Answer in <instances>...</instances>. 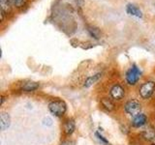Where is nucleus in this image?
Instances as JSON below:
<instances>
[{"mask_svg":"<svg viewBox=\"0 0 155 145\" xmlns=\"http://www.w3.org/2000/svg\"><path fill=\"white\" fill-rule=\"evenodd\" d=\"M48 110L51 111V113H52L56 117H61L65 114L67 110V105L65 104L64 101L61 100H55L52 101L48 104Z\"/></svg>","mask_w":155,"mask_h":145,"instance_id":"1","label":"nucleus"},{"mask_svg":"<svg viewBox=\"0 0 155 145\" xmlns=\"http://www.w3.org/2000/svg\"><path fill=\"white\" fill-rule=\"evenodd\" d=\"M140 76H142V72H140V68L137 65L133 64L126 72V81L129 85H135L138 83Z\"/></svg>","mask_w":155,"mask_h":145,"instance_id":"2","label":"nucleus"},{"mask_svg":"<svg viewBox=\"0 0 155 145\" xmlns=\"http://www.w3.org/2000/svg\"><path fill=\"white\" fill-rule=\"evenodd\" d=\"M154 90H155V82L150 80L142 84V86H140L139 89V93L143 99L147 100V99H149L150 97L153 95Z\"/></svg>","mask_w":155,"mask_h":145,"instance_id":"3","label":"nucleus"},{"mask_svg":"<svg viewBox=\"0 0 155 145\" xmlns=\"http://www.w3.org/2000/svg\"><path fill=\"white\" fill-rule=\"evenodd\" d=\"M142 109V105L138 100H130L124 105V110L126 113H128L131 116H135L140 114V111Z\"/></svg>","mask_w":155,"mask_h":145,"instance_id":"4","label":"nucleus"},{"mask_svg":"<svg viewBox=\"0 0 155 145\" xmlns=\"http://www.w3.org/2000/svg\"><path fill=\"white\" fill-rule=\"evenodd\" d=\"M110 94V97L113 99L119 101V100L124 98L125 90H124V88L120 84H114L113 87H111Z\"/></svg>","mask_w":155,"mask_h":145,"instance_id":"5","label":"nucleus"},{"mask_svg":"<svg viewBox=\"0 0 155 145\" xmlns=\"http://www.w3.org/2000/svg\"><path fill=\"white\" fill-rule=\"evenodd\" d=\"M126 10V13H127L129 16H132L135 18H143V12L137 5L132 4V3H128L126 5L125 7Z\"/></svg>","mask_w":155,"mask_h":145,"instance_id":"6","label":"nucleus"},{"mask_svg":"<svg viewBox=\"0 0 155 145\" xmlns=\"http://www.w3.org/2000/svg\"><path fill=\"white\" fill-rule=\"evenodd\" d=\"M147 122V117L144 114L140 113L138 115H136L134 119L132 120V126L135 128H140L144 126Z\"/></svg>","mask_w":155,"mask_h":145,"instance_id":"7","label":"nucleus"},{"mask_svg":"<svg viewBox=\"0 0 155 145\" xmlns=\"http://www.w3.org/2000/svg\"><path fill=\"white\" fill-rule=\"evenodd\" d=\"M76 129V123L74 119H67L63 124V132L66 135H70L74 133Z\"/></svg>","mask_w":155,"mask_h":145,"instance_id":"8","label":"nucleus"},{"mask_svg":"<svg viewBox=\"0 0 155 145\" xmlns=\"http://www.w3.org/2000/svg\"><path fill=\"white\" fill-rule=\"evenodd\" d=\"M11 125V117L7 112H1L0 114V127L2 130H7Z\"/></svg>","mask_w":155,"mask_h":145,"instance_id":"9","label":"nucleus"},{"mask_svg":"<svg viewBox=\"0 0 155 145\" xmlns=\"http://www.w3.org/2000/svg\"><path fill=\"white\" fill-rule=\"evenodd\" d=\"M39 88V83L35 81H27L21 86V90L23 92H33Z\"/></svg>","mask_w":155,"mask_h":145,"instance_id":"10","label":"nucleus"},{"mask_svg":"<svg viewBox=\"0 0 155 145\" xmlns=\"http://www.w3.org/2000/svg\"><path fill=\"white\" fill-rule=\"evenodd\" d=\"M101 76H102V74H101V72H97V74H95V75H93V76H88V77L86 79V80H85V82H84V86L86 87V88H88V87H90L91 85H93L94 83H96V82L101 79Z\"/></svg>","mask_w":155,"mask_h":145,"instance_id":"11","label":"nucleus"},{"mask_svg":"<svg viewBox=\"0 0 155 145\" xmlns=\"http://www.w3.org/2000/svg\"><path fill=\"white\" fill-rule=\"evenodd\" d=\"M87 32H88L89 36L92 37L93 39H95V40H99V39L101 38V30L99 28H97L95 26H87Z\"/></svg>","mask_w":155,"mask_h":145,"instance_id":"12","label":"nucleus"},{"mask_svg":"<svg viewBox=\"0 0 155 145\" xmlns=\"http://www.w3.org/2000/svg\"><path fill=\"white\" fill-rule=\"evenodd\" d=\"M143 137L147 140H152L155 137V130L152 127H147L143 130Z\"/></svg>","mask_w":155,"mask_h":145,"instance_id":"13","label":"nucleus"},{"mask_svg":"<svg viewBox=\"0 0 155 145\" xmlns=\"http://www.w3.org/2000/svg\"><path fill=\"white\" fill-rule=\"evenodd\" d=\"M101 104L103 105V108L107 109L108 111H113L114 109V104L113 103V101L108 98H103L101 100Z\"/></svg>","mask_w":155,"mask_h":145,"instance_id":"14","label":"nucleus"},{"mask_svg":"<svg viewBox=\"0 0 155 145\" xmlns=\"http://www.w3.org/2000/svg\"><path fill=\"white\" fill-rule=\"evenodd\" d=\"M11 0H0V6H1V11H3L5 14H7L11 10Z\"/></svg>","mask_w":155,"mask_h":145,"instance_id":"15","label":"nucleus"},{"mask_svg":"<svg viewBox=\"0 0 155 145\" xmlns=\"http://www.w3.org/2000/svg\"><path fill=\"white\" fill-rule=\"evenodd\" d=\"M11 3L16 9H21L26 5V0H11Z\"/></svg>","mask_w":155,"mask_h":145,"instance_id":"16","label":"nucleus"},{"mask_svg":"<svg viewBox=\"0 0 155 145\" xmlns=\"http://www.w3.org/2000/svg\"><path fill=\"white\" fill-rule=\"evenodd\" d=\"M95 135H96V137L99 139V141L101 142V143H103V144H105V145H110V142L108 141V140H107L103 135H102L100 133H98V132H96L95 133Z\"/></svg>","mask_w":155,"mask_h":145,"instance_id":"17","label":"nucleus"},{"mask_svg":"<svg viewBox=\"0 0 155 145\" xmlns=\"http://www.w3.org/2000/svg\"><path fill=\"white\" fill-rule=\"evenodd\" d=\"M60 145H75V141H73V140H64L63 142H61Z\"/></svg>","mask_w":155,"mask_h":145,"instance_id":"18","label":"nucleus"},{"mask_svg":"<svg viewBox=\"0 0 155 145\" xmlns=\"http://www.w3.org/2000/svg\"><path fill=\"white\" fill-rule=\"evenodd\" d=\"M4 100H5V99H4V96H1V103H0V105H2L3 103H4Z\"/></svg>","mask_w":155,"mask_h":145,"instance_id":"19","label":"nucleus"}]
</instances>
